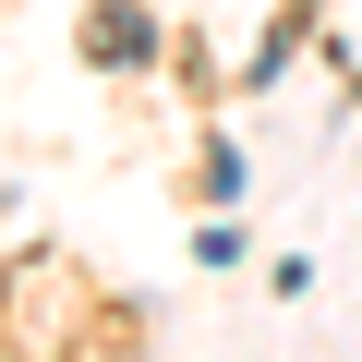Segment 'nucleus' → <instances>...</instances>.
<instances>
[]
</instances>
